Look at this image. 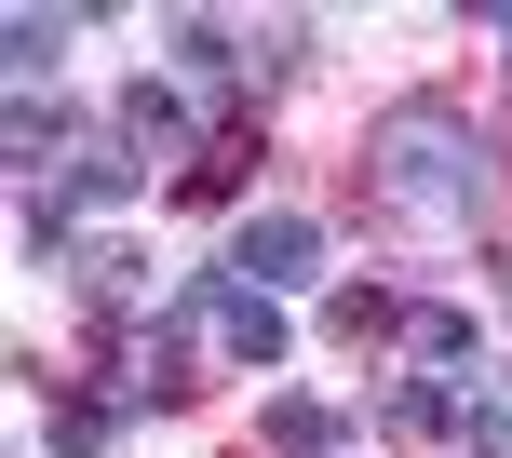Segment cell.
Instances as JSON below:
<instances>
[{
  "mask_svg": "<svg viewBox=\"0 0 512 458\" xmlns=\"http://www.w3.org/2000/svg\"><path fill=\"white\" fill-rule=\"evenodd\" d=\"M364 189H378L405 229H472V216L499 203L486 135H472L459 108H432V95H418V108H391V122L364 135Z\"/></svg>",
  "mask_w": 512,
  "mask_h": 458,
  "instance_id": "cell-1",
  "label": "cell"
},
{
  "mask_svg": "<svg viewBox=\"0 0 512 458\" xmlns=\"http://www.w3.org/2000/svg\"><path fill=\"white\" fill-rule=\"evenodd\" d=\"M189 310H203V324H216V351H230L243 378H270V364H283V297H256V283H230V270H203V283H189Z\"/></svg>",
  "mask_w": 512,
  "mask_h": 458,
  "instance_id": "cell-2",
  "label": "cell"
},
{
  "mask_svg": "<svg viewBox=\"0 0 512 458\" xmlns=\"http://www.w3.org/2000/svg\"><path fill=\"white\" fill-rule=\"evenodd\" d=\"M310 270H324V229H310V216H243V243H230V283H256V297H283V283H310Z\"/></svg>",
  "mask_w": 512,
  "mask_h": 458,
  "instance_id": "cell-3",
  "label": "cell"
},
{
  "mask_svg": "<svg viewBox=\"0 0 512 458\" xmlns=\"http://www.w3.org/2000/svg\"><path fill=\"white\" fill-rule=\"evenodd\" d=\"M108 135H122V149H135V162H176V176H189V162H203V149H189V108H176V95H162V81H135V95H122V108H108Z\"/></svg>",
  "mask_w": 512,
  "mask_h": 458,
  "instance_id": "cell-4",
  "label": "cell"
},
{
  "mask_svg": "<svg viewBox=\"0 0 512 458\" xmlns=\"http://www.w3.org/2000/svg\"><path fill=\"white\" fill-rule=\"evenodd\" d=\"M324 337H337V351H378V337H418V310L391 297V283H337V297H324Z\"/></svg>",
  "mask_w": 512,
  "mask_h": 458,
  "instance_id": "cell-5",
  "label": "cell"
},
{
  "mask_svg": "<svg viewBox=\"0 0 512 458\" xmlns=\"http://www.w3.org/2000/svg\"><path fill=\"white\" fill-rule=\"evenodd\" d=\"M378 432H405V445H459V391H445V378L378 391Z\"/></svg>",
  "mask_w": 512,
  "mask_h": 458,
  "instance_id": "cell-6",
  "label": "cell"
},
{
  "mask_svg": "<svg viewBox=\"0 0 512 458\" xmlns=\"http://www.w3.org/2000/svg\"><path fill=\"white\" fill-rule=\"evenodd\" d=\"M243 176H256V135H243V122H216V135H203V162L176 176V203H243Z\"/></svg>",
  "mask_w": 512,
  "mask_h": 458,
  "instance_id": "cell-7",
  "label": "cell"
},
{
  "mask_svg": "<svg viewBox=\"0 0 512 458\" xmlns=\"http://www.w3.org/2000/svg\"><path fill=\"white\" fill-rule=\"evenodd\" d=\"M122 391H54V458H108V432H122Z\"/></svg>",
  "mask_w": 512,
  "mask_h": 458,
  "instance_id": "cell-8",
  "label": "cell"
},
{
  "mask_svg": "<svg viewBox=\"0 0 512 458\" xmlns=\"http://www.w3.org/2000/svg\"><path fill=\"white\" fill-rule=\"evenodd\" d=\"M256 445H270V458H337V405H310V391H283V405L256 418Z\"/></svg>",
  "mask_w": 512,
  "mask_h": 458,
  "instance_id": "cell-9",
  "label": "cell"
},
{
  "mask_svg": "<svg viewBox=\"0 0 512 458\" xmlns=\"http://www.w3.org/2000/svg\"><path fill=\"white\" fill-rule=\"evenodd\" d=\"M0 54H14V81H54V68H68V14H14Z\"/></svg>",
  "mask_w": 512,
  "mask_h": 458,
  "instance_id": "cell-10",
  "label": "cell"
},
{
  "mask_svg": "<svg viewBox=\"0 0 512 458\" xmlns=\"http://www.w3.org/2000/svg\"><path fill=\"white\" fill-rule=\"evenodd\" d=\"M459 445L472 458H512V405H499V391H459Z\"/></svg>",
  "mask_w": 512,
  "mask_h": 458,
  "instance_id": "cell-11",
  "label": "cell"
},
{
  "mask_svg": "<svg viewBox=\"0 0 512 458\" xmlns=\"http://www.w3.org/2000/svg\"><path fill=\"white\" fill-rule=\"evenodd\" d=\"M418 351H432V364H472V310H418Z\"/></svg>",
  "mask_w": 512,
  "mask_h": 458,
  "instance_id": "cell-12",
  "label": "cell"
},
{
  "mask_svg": "<svg viewBox=\"0 0 512 458\" xmlns=\"http://www.w3.org/2000/svg\"><path fill=\"white\" fill-rule=\"evenodd\" d=\"M54 135H68V122H54L41 95H14V162H27V176H41V149H54Z\"/></svg>",
  "mask_w": 512,
  "mask_h": 458,
  "instance_id": "cell-13",
  "label": "cell"
},
{
  "mask_svg": "<svg viewBox=\"0 0 512 458\" xmlns=\"http://www.w3.org/2000/svg\"><path fill=\"white\" fill-rule=\"evenodd\" d=\"M499 41H512V14H499Z\"/></svg>",
  "mask_w": 512,
  "mask_h": 458,
  "instance_id": "cell-14",
  "label": "cell"
}]
</instances>
